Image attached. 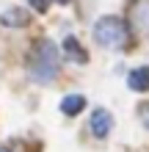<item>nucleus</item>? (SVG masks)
<instances>
[{"instance_id": "obj_9", "label": "nucleus", "mask_w": 149, "mask_h": 152, "mask_svg": "<svg viewBox=\"0 0 149 152\" xmlns=\"http://www.w3.org/2000/svg\"><path fill=\"white\" fill-rule=\"evenodd\" d=\"M31 6L36 8V11H47V6H50V0H31Z\"/></svg>"}, {"instance_id": "obj_1", "label": "nucleus", "mask_w": 149, "mask_h": 152, "mask_svg": "<svg viewBox=\"0 0 149 152\" xmlns=\"http://www.w3.org/2000/svg\"><path fill=\"white\" fill-rule=\"evenodd\" d=\"M58 47L52 44L50 39H41L31 53V61H28V72L36 83H50L52 77L58 75Z\"/></svg>"}, {"instance_id": "obj_11", "label": "nucleus", "mask_w": 149, "mask_h": 152, "mask_svg": "<svg viewBox=\"0 0 149 152\" xmlns=\"http://www.w3.org/2000/svg\"><path fill=\"white\" fill-rule=\"evenodd\" d=\"M0 152H11V149H6V147H0Z\"/></svg>"}, {"instance_id": "obj_10", "label": "nucleus", "mask_w": 149, "mask_h": 152, "mask_svg": "<svg viewBox=\"0 0 149 152\" xmlns=\"http://www.w3.org/2000/svg\"><path fill=\"white\" fill-rule=\"evenodd\" d=\"M141 119H144V124L149 127V105H141Z\"/></svg>"}, {"instance_id": "obj_7", "label": "nucleus", "mask_w": 149, "mask_h": 152, "mask_svg": "<svg viewBox=\"0 0 149 152\" xmlns=\"http://www.w3.org/2000/svg\"><path fill=\"white\" fill-rule=\"evenodd\" d=\"M86 108V97L83 94H69L61 100V111H64L66 116H75V113H80Z\"/></svg>"}, {"instance_id": "obj_2", "label": "nucleus", "mask_w": 149, "mask_h": 152, "mask_svg": "<svg viewBox=\"0 0 149 152\" xmlns=\"http://www.w3.org/2000/svg\"><path fill=\"white\" fill-rule=\"evenodd\" d=\"M94 39L105 50H121L130 39V28L121 17H100L94 25Z\"/></svg>"}, {"instance_id": "obj_5", "label": "nucleus", "mask_w": 149, "mask_h": 152, "mask_svg": "<svg viewBox=\"0 0 149 152\" xmlns=\"http://www.w3.org/2000/svg\"><path fill=\"white\" fill-rule=\"evenodd\" d=\"M127 86L133 88V91H138V94L149 91V66H138V69H133V72L127 75Z\"/></svg>"}, {"instance_id": "obj_8", "label": "nucleus", "mask_w": 149, "mask_h": 152, "mask_svg": "<svg viewBox=\"0 0 149 152\" xmlns=\"http://www.w3.org/2000/svg\"><path fill=\"white\" fill-rule=\"evenodd\" d=\"M3 25H28V14L20 11V8H8L3 17Z\"/></svg>"}, {"instance_id": "obj_3", "label": "nucleus", "mask_w": 149, "mask_h": 152, "mask_svg": "<svg viewBox=\"0 0 149 152\" xmlns=\"http://www.w3.org/2000/svg\"><path fill=\"white\" fill-rule=\"evenodd\" d=\"M130 25L138 33H149V0H133V6H130Z\"/></svg>"}, {"instance_id": "obj_6", "label": "nucleus", "mask_w": 149, "mask_h": 152, "mask_svg": "<svg viewBox=\"0 0 149 152\" xmlns=\"http://www.w3.org/2000/svg\"><path fill=\"white\" fill-rule=\"evenodd\" d=\"M64 58L75 61V64H86V61H89V53L77 44L75 36H66V39H64Z\"/></svg>"}, {"instance_id": "obj_12", "label": "nucleus", "mask_w": 149, "mask_h": 152, "mask_svg": "<svg viewBox=\"0 0 149 152\" xmlns=\"http://www.w3.org/2000/svg\"><path fill=\"white\" fill-rule=\"evenodd\" d=\"M58 3H69V0H58Z\"/></svg>"}, {"instance_id": "obj_4", "label": "nucleus", "mask_w": 149, "mask_h": 152, "mask_svg": "<svg viewBox=\"0 0 149 152\" xmlns=\"http://www.w3.org/2000/svg\"><path fill=\"white\" fill-rule=\"evenodd\" d=\"M89 127H91V133H94L97 138H105V136H108V133L113 130V116L105 111V108H97V111L91 113Z\"/></svg>"}]
</instances>
